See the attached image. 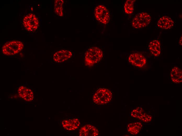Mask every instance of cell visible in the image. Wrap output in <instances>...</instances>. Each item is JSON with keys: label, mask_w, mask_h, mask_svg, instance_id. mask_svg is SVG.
<instances>
[{"label": "cell", "mask_w": 182, "mask_h": 136, "mask_svg": "<svg viewBox=\"0 0 182 136\" xmlns=\"http://www.w3.org/2000/svg\"><path fill=\"white\" fill-rule=\"evenodd\" d=\"M103 56L102 50L99 48L94 47L89 49L84 55L85 64L86 66L92 67L100 61Z\"/></svg>", "instance_id": "6da1fadb"}, {"label": "cell", "mask_w": 182, "mask_h": 136, "mask_svg": "<svg viewBox=\"0 0 182 136\" xmlns=\"http://www.w3.org/2000/svg\"><path fill=\"white\" fill-rule=\"evenodd\" d=\"M112 97V92L110 90L105 88H100L94 93L93 96V100L95 104L103 105L109 103Z\"/></svg>", "instance_id": "7a4b0ae2"}, {"label": "cell", "mask_w": 182, "mask_h": 136, "mask_svg": "<svg viewBox=\"0 0 182 136\" xmlns=\"http://www.w3.org/2000/svg\"><path fill=\"white\" fill-rule=\"evenodd\" d=\"M24 46L22 42L18 41H13L6 43L3 46V53L7 55L16 54L21 51Z\"/></svg>", "instance_id": "3957f363"}, {"label": "cell", "mask_w": 182, "mask_h": 136, "mask_svg": "<svg viewBox=\"0 0 182 136\" xmlns=\"http://www.w3.org/2000/svg\"><path fill=\"white\" fill-rule=\"evenodd\" d=\"M151 19V16L148 13L145 12L139 13L133 19L132 26L136 29L144 28L149 25Z\"/></svg>", "instance_id": "277c9868"}, {"label": "cell", "mask_w": 182, "mask_h": 136, "mask_svg": "<svg viewBox=\"0 0 182 136\" xmlns=\"http://www.w3.org/2000/svg\"><path fill=\"white\" fill-rule=\"evenodd\" d=\"M94 15L96 20L101 23L106 25L109 22L110 15L107 8L103 5H99L95 7Z\"/></svg>", "instance_id": "5b68a950"}, {"label": "cell", "mask_w": 182, "mask_h": 136, "mask_svg": "<svg viewBox=\"0 0 182 136\" xmlns=\"http://www.w3.org/2000/svg\"><path fill=\"white\" fill-rule=\"evenodd\" d=\"M23 24L27 31H33L37 29L39 25V22L38 18L34 14H30L24 18Z\"/></svg>", "instance_id": "8992f818"}, {"label": "cell", "mask_w": 182, "mask_h": 136, "mask_svg": "<svg viewBox=\"0 0 182 136\" xmlns=\"http://www.w3.org/2000/svg\"><path fill=\"white\" fill-rule=\"evenodd\" d=\"M129 63L139 68L143 67L146 64V60L141 54L134 53L130 54L128 58Z\"/></svg>", "instance_id": "52a82bcc"}, {"label": "cell", "mask_w": 182, "mask_h": 136, "mask_svg": "<svg viewBox=\"0 0 182 136\" xmlns=\"http://www.w3.org/2000/svg\"><path fill=\"white\" fill-rule=\"evenodd\" d=\"M98 135L97 129L90 124H87L82 127L79 131L80 136H97Z\"/></svg>", "instance_id": "ba28073f"}, {"label": "cell", "mask_w": 182, "mask_h": 136, "mask_svg": "<svg viewBox=\"0 0 182 136\" xmlns=\"http://www.w3.org/2000/svg\"><path fill=\"white\" fill-rule=\"evenodd\" d=\"M72 55V53L70 51L61 50L54 53L53 56V59L56 62L62 63L70 58Z\"/></svg>", "instance_id": "9c48e42d"}, {"label": "cell", "mask_w": 182, "mask_h": 136, "mask_svg": "<svg viewBox=\"0 0 182 136\" xmlns=\"http://www.w3.org/2000/svg\"><path fill=\"white\" fill-rule=\"evenodd\" d=\"M63 128L69 131H72L77 129L80 126V122L77 118L65 119L62 122Z\"/></svg>", "instance_id": "30bf717a"}, {"label": "cell", "mask_w": 182, "mask_h": 136, "mask_svg": "<svg viewBox=\"0 0 182 136\" xmlns=\"http://www.w3.org/2000/svg\"><path fill=\"white\" fill-rule=\"evenodd\" d=\"M174 25L172 19L167 16H164L161 17L157 23L159 27L164 29H169L172 28Z\"/></svg>", "instance_id": "8fae6325"}, {"label": "cell", "mask_w": 182, "mask_h": 136, "mask_svg": "<svg viewBox=\"0 0 182 136\" xmlns=\"http://www.w3.org/2000/svg\"><path fill=\"white\" fill-rule=\"evenodd\" d=\"M171 79L173 82L180 83L182 81V71L179 67L174 66L172 69L170 73Z\"/></svg>", "instance_id": "7c38bea8"}, {"label": "cell", "mask_w": 182, "mask_h": 136, "mask_svg": "<svg viewBox=\"0 0 182 136\" xmlns=\"http://www.w3.org/2000/svg\"><path fill=\"white\" fill-rule=\"evenodd\" d=\"M149 48L154 56L157 57L161 53V46L160 42L155 40L151 42L149 45Z\"/></svg>", "instance_id": "4fadbf2b"}, {"label": "cell", "mask_w": 182, "mask_h": 136, "mask_svg": "<svg viewBox=\"0 0 182 136\" xmlns=\"http://www.w3.org/2000/svg\"><path fill=\"white\" fill-rule=\"evenodd\" d=\"M143 127L142 123L140 122H136L131 123L127 126V130L130 133L133 135L138 134Z\"/></svg>", "instance_id": "5bb4252c"}, {"label": "cell", "mask_w": 182, "mask_h": 136, "mask_svg": "<svg viewBox=\"0 0 182 136\" xmlns=\"http://www.w3.org/2000/svg\"><path fill=\"white\" fill-rule=\"evenodd\" d=\"M64 1L63 0H56L55 1L54 10L55 13L59 16H63V5Z\"/></svg>", "instance_id": "9a60e30c"}, {"label": "cell", "mask_w": 182, "mask_h": 136, "mask_svg": "<svg viewBox=\"0 0 182 136\" xmlns=\"http://www.w3.org/2000/svg\"><path fill=\"white\" fill-rule=\"evenodd\" d=\"M135 1V0H127L124 5V9L125 13L127 14L133 13L134 10V4Z\"/></svg>", "instance_id": "2e32d148"}, {"label": "cell", "mask_w": 182, "mask_h": 136, "mask_svg": "<svg viewBox=\"0 0 182 136\" xmlns=\"http://www.w3.org/2000/svg\"><path fill=\"white\" fill-rule=\"evenodd\" d=\"M144 112V111L143 108L142 107H139L132 111L131 113V115L133 117L137 118L140 120Z\"/></svg>", "instance_id": "e0dca14e"}, {"label": "cell", "mask_w": 182, "mask_h": 136, "mask_svg": "<svg viewBox=\"0 0 182 136\" xmlns=\"http://www.w3.org/2000/svg\"><path fill=\"white\" fill-rule=\"evenodd\" d=\"M152 119V116L144 112L141 119L140 120L146 123H148L150 122Z\"/></svg>", "instance_id": "ac0fdd59"}, {"label": "cell", "mask_w": 182, "mask_h": 136, "mask_svg": "<svg viewBox=\"0 0 182 136\" xmlns=\"http://www.w3.org/2000/svg\"><path fill=\"white\" fill-rule=\"evenodd\" d=\"M182 36H181L180 38L179 41V44L181 45V46H182Z\"/></svg>", "instance_id": "d6986e66"}, {"label": "cell", "mask_w": 182, "mask_h": 136, "mask_svg": "<svg viewBox=\"0 0 182 136\" xmlns=\"http://www.w3.org/2000/svg\"><path fill=\"white\" fill-rule=\"evenodd\" d=\"M24 100H26V99H27V98H24Z\"/></svg>", "instance_id": "ffe728a7"}, {"label": "cell", "mask_w": 182, "mask_h": 136, "mask_svg": "<svg viewBox=\"0 0 182 136\" xmlns=\"http://www.w3.org/2000/svg\"><path fill=\"white\" fill-rule=\"evenodd\" d=\"M28 99H26V100H25L26 101H28Z\"/></svg>", "instance_id": "44dd1931"}, {"label": "cell", "mask_w": 182, "mask_h": 136, "mask_svg": "<svg viewBox=\"0 0 182 136\" xmlns=\"http://www.w3.org/2000/svg\"><path fill=\"white\" fill-rule=\"evenodd\" d=\"M33 98H32V99H31V100H33Z\"/></svg>", "instance_id": "7402d4cb"}]
</instances>
